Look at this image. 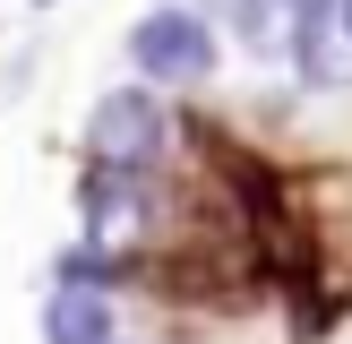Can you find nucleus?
<instances>
[{"label":"nucleus","mask_w":352,"mask_h":344,"mask_svg":"<svg viewBox=\"0 0 352 344\" xmlns=\"http://www.w3.org/2000/svg\"><path fill=\"white\" fill-rule=\"evenodd\" d=\"M78 215H86V250L138 258V233H146V215H155V189H146V172L86 164V181H78Z\"/></svg>","instance_id":"f03ea898"},{"label":"nucleus","mask_w":352,"mask_h":344,"mask_svg":"<svg viewBox=\"0 0 352 344\" xmlns=\"http://www.w3.org/2000/svg\"><path fill=\"white\" fill-rule=\"evenodd\" d=\"M129 61H138V78L198 86V78H215V34H206L198 9H146L129 26Z\"/></svg>","instance_id":"f257e3e1"},{"label":"nucleus","mask_w":352,"mask_h":344,"mask_svg":"<svg viewBox=\"0 0 352 344\" xmlns=\"http://www.w3.org/2000/svg\"><path fill=\"white\" fill-rule=\"evenodd\" d=\"M309 9H318V0H241L232 26H241V43H250L258 61H292V52H301Z\"/></svg>","instance_id":"39448f33"},{"label":"nucleus","mask_w":352,"mask_h":344,"mask_svg":"<svg viewBox=\"0 0 352 344\" xmlns=\"http://www.w3.org/2000/svg\"><path fill=\"white\" fill-rule=\"evenodd\" d=\"M86 155L112 172H155V155H164V112H155L146 86H112V95L95 103V120H86Z\"/></svg>","instance_id":"7ed1b4c3"},{"label":"nucleus","mask_w":352,"mask_h":344,"mask_svg":"<svg viewBox=\"0 0 352 344\" xmlns=\"http://www.w3.org/2000/svg\"><path fill=\"white\" fill-rule=\"evenodd\" d=\"M43 344H120L112 292H95V284H52V301H43Z\"/></svg>","instance_id":"20e7f679"},{"label":"nucleus","mask_w":352,"mask_h":344,"mask_svg":"<svg viewBox=\"0 0 352 344\" xmlns=\"http://www.w3.org/2000/svg\"><path fill=\"white\" fill-rule=\"evenodd\" d=\"M336 9H344V34H352V0H336Z\"/></svg>","instance_id":"423d86ee"}]
</instances>
